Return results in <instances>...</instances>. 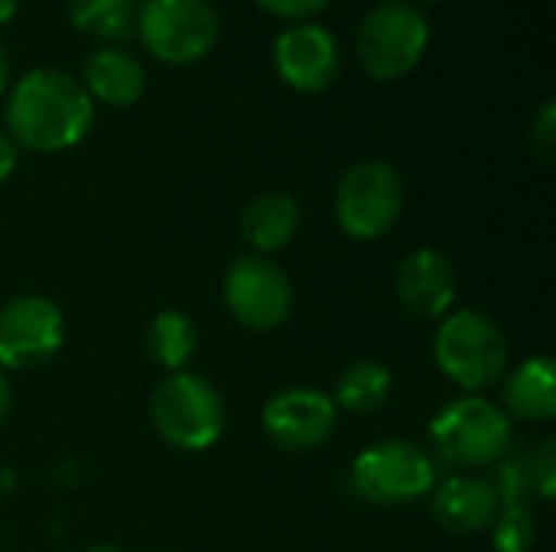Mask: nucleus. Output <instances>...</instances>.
<instances>
[{"mask_svg": "<svg viewBox=\"0 0 556 552\" xmlns=\"http://www.w3.org/2000/svg\"><path fill=\"white\" fill-rule=\"evenodd\" d=\"M94 124V101L65 72L33 68L7 98V137L33 153H62L78 146Z\"/></svg>", "mask_w": 556, "mask_h": 552, "instance_id": "f257e3e1", "label": "nucleus"}, {"mask_svg": "<svg viewBox=\"0 0 556 552\" xmlns=\"http://www.w3.org/2000/svg\"><path fill=\"white\" fill-rule=\"evenodd\" d=\"M150 420L166 446L179 452H205L222 439L228 413L212 381L176 371L153 387Z\"/></svg>", "mask_w": 556, "mask_h": 552, "instance_id": "f03ea898", "label": "nucleus"}, {"mask_svg": "<svg viewBox=\"0 0 556 552\" xmlns=\"http://www.w3.org/2000/svg\"><path fill=\"white\" fill-rule=\"evenodd\" d=\"M433 355L440 371L466 394H482L502 384L508 374L505 332L489 316L472 309H459L443 319Z\"/></svg>", "mask_w": 556, "mask_h": 552, "instance_id": "7ed1b4c3", "label": "nucleus"}, {"mask_svg": "<svg viewBox=\"0 0 556 552\" xmlns=\"http://www.w3.org/2000/svg\"><path fill=\"white\" fill-rule=\"evenodd\" d=\"M430 439L446 465L489 468L511 449V420L482 394H466L433 416Z\"/></svg>", "mask_w": 556, "mask_h": 552, "instance_id": "20e7f679", "label": "nucleus"}, {"mask_svg": "<svg viewBox=\"0 0 556 552\" xmlns=\"http://www.w3.org/2000/svg\"><path fill=\"white\" fill-rule=\"evenodd\" d=\"M430 46V23L420 7L407 0H384L371 7L358 26V62L375 81H397L410 75Z\"/></svg>", "mask_w": 556, "mask_h": 552, "instance_id": "39448f33", "label": "nucleus"}, {"mask_svg": "<svg viewBox=\"0 0 556 552\" xmlns=\"http://www.w3.org/2000/svg\"><path fill=\"white\" fill-rule=\"evenodd\" d=\"M352 491L378 508H404L433 495L437 462L417 442L384 439L355 455L349 472Z\"/></svg>", "mask_w": 556, "mask_h": 552, "instance_id": "423d86ee", "label": "nucleus"}, {"mask_svg": "<svg viewBox=\"0 0 556 552\" xmlns=\"http://www.w3.org/2000/svg\"><path fill=\"white\" fill-rule=\"evenodd\" d=\"M134 33L156 62L192 65L215 49L222 23L208 0H143Z\"/></svg>", "mask_w": 556, "mask_h": 552, "instance_id": "0eeeda50", "label": "nucleus"}, {"mask_svg": "<svg viewBox=\"0 0 556 552\" xmlns=\"http://www.w3.org/2000/svg\"><path fill=\"white\" fill-rule=\"evenodd\" d=\"M404 211V182L384 159L355 163L336 189V221L355 241L384 238Z\"/></svg>", "mask_w": 556, "mask_h": 552, "instance_id": "6e6552de", "label": "nucleus"}, {"mask_svg": "<svg viewBox=\"0 0 556 552\" xmlns=\"http://www.w3.org/2000/svg\"><path fill=\"white\" fill-rule=\"evenodd\" d=\"M65 345L62 309L46 296H16L0 306V371L49 364Z\"/></svg>", "mask_w": 556, "mask_h": 552, "instance_id": "1a4fd4ad", "label": "nucleus"}, {"mask_svg": "<svg viewBox=\"0 0 556 552\" xmlns=\"http://www.w3.org/2000/svg\"><path fill=\"white\" fill-rule=\"evenodd\" d=\"M225 306L251 332H270L293 312L290 277L267 257H238L225 273Z\"/></svg>", "mask_w": 556, "mask_h": 552, "instance_id": "9d476101", "label": "nucleus"}, {"mask_svg": "<svg viewBox=\"0 0 556 552\" xmlns=\"http://www.w3.org/2000/svg\"><path fill=\"white\" fill-rule=\"evenodd\" d=\"M261 423L277 449L316 452L332 439L339 410L332 397L316 387H287L264 403Z\"/></svg>", "mask_w": 556, "mask_h": 552, "instance_id": "9b49d317", "label": "nucleus"}, {"mask_svg": "<svg viewBox=\"0 0 556 552\" xmlns=\"http://www.w3.org/2000/svg\"><path fill=\"white\" fill-rule=\"evenodd\" d=\"M274 68L283 78V85H290L293 91L303 94L326 91L342 68L339 39L319 23L309 20L293 23L274 42Z\"/></svg>", "mask_w": 556, "mask_h": 552, "instance_id": "f8f14e48", "label": "nucleus"}, {"mask_svg": "<svg viewBox=\"0 0 556 552\" xmlns=\"http://www.w3.org/2000/svg\"><path fill=\"white\" fill-rule=\"evenodd\" d=\"M397 299L417 319H440L456 299V270L446 254L420 247L397 270Z\"/></svg>", "mask_w": 556, "mask_h": 552, "instance_id": "ddd939ff", "label": "nucleus"}, {"mask_svg": "<svg viewBox=\"0 0 556 552\" xmlns=\"http://www.w3.org/2000/svg\"><path fill=\"white\" fill-rule=\"evenodd\" d=\"M502 514V495L492 482L456 475L433 491V521L456 537L489 530Z\"/></svg>", "mask_w": 556, "mask_h": 552, "instance_id": "4468645a", "label": "nucleus"}, {"mask_svg": "<svg viewBox=\"0 0 556 552\" xmlns=\"http://www.w3.org/2000/svg\"><path fill=\"white\" fill-rule=\"evenodd\" d=\"M81 88L91 101H101L108 107H130L147 91V72L130 52L117 46H101L85 59Z\"/></svg>", "mask_w": 556, "mask_h": 552, "instance_id": "2eb2a0df", "label": "nucleus"}, {"mask_svg": "<svg viewBox=\"0 0 556 552\" xmlns=\"http://www.w3.org/2000/svg\"><path fill=\"white\" fill-rule=\"evenodd\" d=\"M505 413L531 423H547L556 413V364L554 358L538 355L521 361L511 374H505Z\"/></svg>", "mask_w": 556, "mask_h": 552, "instance_id": "dca6fc26", "label": "nucleus"}, {"mask_svg": "<svg viewBox=\"0 0 556 552\" xmlns=\"http://www.w3.org/2000/svg\"><path fill=\"white\" fill-rule=\"evenodd\" d=\"M300 231V205L287 192L257 195L241 215V238L261 254L283 251Z\"/></svg>", "mask_w": 556, "mask_h": 552, "instance_id": "f3484780", "label": "nucleus"}, {"mask_svg": "<svg viewBox=\"0 0 556 552\" xmlns=\"http://www.w3.org/2000/svg\"><path fill=\"white\" fill-rule=\"evenodd\" d=\"M147 355L153 364H160L166 374H176L189 364V358L199 348V332L195 322L179 312V309H163L150 319L147 335H143Z\"/></svg>", "mask_w": 556, "mask_h": 552, "instance_id": "a211bd4d", "label": "nucleus"}, {"mask_svg": "<svg viewBox=\"0 0 556 552\" xmlns=\"http://www.w3.org/2000/svg\"><path fill=\"white\" fill-rule=\"evenodd\" d=\"M391 390H394V374H391L388 364H381V361H355L352 368H345L339 374L332 403H336V410L368 416V413H378L391 400Z\"/></svg>", "mask_w": 556, "mask_h": 552, "instance_id": "6ab92c4d", "label": "nucleus"}, {"mask_svg": "<svg viewBox=\"0 0 556 552\" xmlns=\"http://www.w3.org/2000/svg\"><path fill=\"white\" fill-rule=\"evenodd\" d=\"M140 0H68V20L78 33L101 42H121L137 29Z\"/></svg>", "mask_w": 556, "mask_h": 552, "instance_id": "aec40b11", "label": "nucleus"}, {"mask_svg": "<svg viewBox=\"0 0 556 552\" xmlns=\"http://www.w3.org/2000/svg\"><path fill=\"white\" fill-rule=\"evenodd\" d=\"M489 530H492V540H495L498 552H528L534 550V540H538L534 517L518 504L505 508Z\"/></svg>", "mask_w": 556, "mask_h": 552, "instance_id": "412c9836", "label": "nucleus"}, {"mask_svg": "<svg viewBox=\"0 0 556 552\" xmlns=\"http://www.w3.org/2000/svg\"><path fill=\"white\" fill-rule=\"evenodd\" d=\"M531 475V488H538V495L544 498V501H551L554 498V488H556V439H547L534 455H531V468H528Z\"/></svg>", "mask_w": 556, "mask_h": 552, "instance_id": "4be33fe9", "label": "nucleus"}, {"mask_svg": "<svg viewBox=\"0 0 556 552\" xmlns=\"http://www.w3.org/2000/svg\"><path fill=\"white\" fill-rule=\"evenodd\" d=\"M531 146L544 163H554L556 156V104L544 101V107L538 111L534 124H531Z\"/></svg>", "mask_w": 556, "mask_h": 552, "instance_id": "5701e85b", "label": "nucleus"}, {"mask_svg": "<svg viewBox=\"0 0 556 552\" xmlns=\"http://www.w3.org/2000/svg\"><path fill=\"white\" fill-rule=\"evenodd\" d=\"M254 3L277 20H293V23H303L306 16H316L319 10L329 7V0H254Z\"/></svg>", "mask_w": 556, "mask_h": 552, "instance_id": "b1692460", "label": "nucleus"}, {"mask_svg": "<svg viewBox=\"0 0 556 552\" xmlns=\"http://www.w3.org/2000/svg\"><path fill=\"white\" fill-rule=\"evenodd\" d=\"M16 159H20V146L0 130V182L10 179V172L16 169Z\"/></svg>", "mask_w": 556, "mask_h": 552, "instance_id": "393cba45", "label": "nucleus"}, {"mask_svg": "<svg viewBox=\"0 0 556 552\" xmlns=\"http://www.w3.org/2000/svg\"><path fill=\"white\" fill-rule=\"evenodd\" d=\"M10 410H13V387H10L7 374L0 371V426L10 420Z\"/></svg>", "mask_w": 556, "mask_h": 552, "instance_id": "a878e982", "label": "nucleus"}, {"mask_svg": "<svg viewBox=\"0 0 556 552\" xmlns=\"http://www.w3.org/2000/svg\"><path fill=\"white\" fill-rule=\"evenodd\" d=\"M10 68H13V65H10V52H7L3 42H0V94L10 88Z\"/></svg>", "mask_w": 556, "mask_h": 552, "instance_id": "bb28decb", "label": "nucleus"}, {"mask_svg": "<svg viewBox=\"0 0 556 552\" xmlns=\"http://www.w3.org/2000/svg\"><path fill=\"white\" fill-rule=\"evenodd\" d=\"M16 7H20V0H0V26L16 16Z\"/></svg>", "mask_w": 556, "mask_h": 552, "instance_id": "cd10ccee", "label": "nucleus"}, {"mask_svg": "<svg viewBox=\"0 0 556 552\" xmlns=\"http://www.w3.org/2000/svg\"><path fill=\"white\" fill-rule=\"evenodd\" d=\"M81 552H124V550H117V547H104V543H101V547H88V550H81Z\"/></svg>", "mask_w": 556, "mask_h": 552, "instance_id": "c85d7f7f", "label": "nucleus"}, {"mask_svg": "<svg viewBox=\"0 0 556 552\" xmlns=\"http://www.w3.org/2000/svg\"><path fill=\"white\" fill-rule=\"evenodd\" d=\"M150 552H173V550H150Z\"/></svg>", "mask_w": 556, "mask_h": 552, "instance_id": "c756f323", "label": "nucleus"}, {"mask_svg": "<svg viewBox=\"0 0 556 552\" xmlns=\"http://www.w3.org/2000/svg\"><path fill=\"white\" fill-rule=\"evenodd\" d=\"M427 3H440V0H427Z\"/></svg>", "mask_w": 556, "mask_h": 552, "instance_id": "7c9ffc66", "label": "nucleus"}]
</instances>
